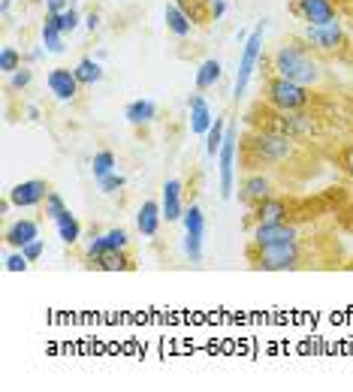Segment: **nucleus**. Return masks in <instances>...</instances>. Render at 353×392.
Here are the masks:
<instances>
[{
  "mask_svg": "<svg viewBox=\"0 0 353 392\" xmlns=\"http://www.w3.org/2000/svg\"><path fill=\"white\" fill-rule=\"evenodd\" d=\"M299 151V142L293 136L275 133V130H257L248 133V139L242 145V160L248 169L257 166H278V163L293 160Z\"/></svg>",
  "mask_w": 353,
  "mask_h": 392,
  "instance_id": "f257e3e1",
  "label": "nucleus"
},
{
  "mask_svg": "<svg viewBox=\"0 0 353 392\" xmlns=\"http://www.w3.org/2000/svg\"><path fill=\"white\" fill-rule=\"evenodd\" d=\"M272 70H275V76L299 81V85H305V88L320 85V79H323L320 63L311 58V52L299 49V45H281V49L272 54Z\"/></svg>",
  "mask_w": 353,
  "mask_h": 392,
  "instance_id": "f03ea898",
  "label": "nucleus"
},
{
  "mask_svg": "<svg viewBox=\"0 0 353 392\" xmlns=\"http://www.w3.org/2000/svg\"><path fill=\"white\" fill-rule=\"evenodd\" d=\"M251 262L262 272H290L302 266V242H284V244H269V248H251Z\"/></svg>",
  "mask_w": 353,
  "mask_h": 392,
  "instance_id": "7ed1b4c3",
  "label": "nucleus"
},
{
  "mask_svg": "<svg viewBox=\"0 0 353 392\" xmlns=\"http://www.w3.org/2000/svg\"><path fill=\"white\" fill-rule=\"evenodd\" d=\"M266 103L272 109H281V112H302L311 103V88L290 81L284 76H272L266 81Z\"/></svg>",
  "mask_w": 353,
  "mask_h": 392,
  "instance_id": "20e7f679",
  "label": "nucleus"
},
{
  "mask_svg": "<svg viewBox=\"0 0 353 392\" xmlns=\"http://www.w3.org/2000/svg\"><path fill=\"white\" fill-rule=\"evenodd\" d=\"M262 33H266V22H260L257 27L251 31V36L244 40L242 45V58H239V72H235V88H233V97L239 100L244 91H248V81L253 76L260 63V54H262Z\"/></svg>",
  "mask_w": 353,
  "mask_h": 392,
  "instance_id": "39448f33",
  "label": "nucleus"
},
{
  "mask_svg": "<svg viewBox=\"0 0 353 392\" xmlns=\"http://www.w3.org/2000/svg\"><path fill=\"white\" fill-rule=\"evenodd\" d=\"M185 253L190 257V262L203 260V239H205V214L199 205H190L185 212Z\"/></svg>",
  "mask_w": 353,
  "mask_h": 392,
  "instance_id": "423d86ee",
  "label": "nucleus"
},
{
  "mask_svg": "<svg viewBox=\"0 0 353 392\" xmlns=\"http://www.w3.org/2000/svg\"><path fill=\"white\" fill-rule=\"evenodd\" d=\"M302 40H305V45H311L317 52H335L344 42L341 22L332 18V22H326V24H305Z\"/></svg>",
  "mask_w": 353,
  "mask_h": 392,
  "instance_id": "0eeeda50",
  "label": "nucleus"
},
{
  "mask_svg": "<svg viewBox=\"0 0 353 392\" xmlns=\"http://www.w3.org/2000/svg\"><path fill=\"white\" fill-rule=\"evenodd\" d=\"M235 151H239V139H235V127L230 124L226 127V136H223V145H221V196L230 199L233 190H235Z\"/></svg>",
  "mask_w": 353,
  "mask_h": 392,
  "instance_id": "6e6552de",
  "label": "nucleus"
},
{
  "mask_svg": "<svg viewBox=\"0 0 353 392\" xmlns=\"http://www.w3.org/2000/svg\"><path fill=\"white\" fill-rule=\"evenodd\" d=\"M299 230L290 221H278V224H257L251 233V248H269V244H284V242H296Z\"/></svg>",
  "mask_w": 353,
  "mask_h": 392,
  "instance_id": "1a4fd4ad",
  "label": "nucleus"
},
{
  "mask_svg": "<svg viewBox=\"0 0 353 392\" xmlns=\"http://www.w3.org/2000/svg\"><path fill=\"white\" fill-rule=\"evenodd\" d=\"M127 248H130V235H127V230H121V226H115V230H106L88 242L85 262L103 257V253H112V251H127Z\"/></svg>",
  "mask_w": 353,
  "mask_h": 392,
  "instance_id": "9d476101",
  "label": "nucleus"
},
{
  "mask_svg": "<svg viewBox=\"0 0 353 392\" xmlns=\"http://www.w3.org/2000/svg\"><path fill=\"white\" fill-rule=\"evenodd\" d=\"M49 194H52L49 181L31 178V181H22V185H15L13 190H9V199H13L15 208H33V205H42Z\"/></svg>",
  "mask_w": 353,
  "mask_h": 392,
  "instance_id": "9b49d317",
  "label": "nucleus"
},
{
  "mask_svg": "<svg viewBox=\"0 0 353 392\" xmlns=\"http://www.w3.org/2000/svg\"><path fill=\"white\" fill-rule=\"evenodd\" d=\"M45 85H49V91L54 94V100H61V103H70V100H76V97H79L81 81L76 79V72H72V70L58 67V70H52V72H49Z\"/></svg>",
  "mask_w": 353,
  "mask_h": 392,
  "instance_id": "f8f14e48",
  "label": "nucleus"
},
{
  "mask_svg": "<svg viewBox=\"0 0 353 392\" xmlns=\"http://www.w3.org/2000/svg\"><path fill=\"white\" fill-rule=\"evenodd\" d=\"M272 190H275V185H272L269 175H262V172H251V175L242 181V187H239V199L248 208H253V205H260L262 199H269Z\"/></svg>",
  "mask_w": 353,
  "mask_h": 392,
  "instance_id": "ddd939ff",
  "label": "nucleus"
},
{
  "mask_svg": "<svg viewBox=\"0 0 353 392\" xmlns=\"http://www.w3.org/2000/svg\"><path fill=\"white\" fill-rule=\"evenodd\" d=\"M293 13L302 18L305 24H326L335 18V3L332 0H296Z\"/></svg>",
  "mask_w": 353,
  "mask_h": 392,
  "instance_id": "4468645a",
  "label": "nucleus"
},
{
  "mask_svg": "<svg viewBox=\"0 0 353 392\" xmlns=\"http://www.w3.org/2000/svg\"><path fill=\"white\" fill-rule=\"evenodd\" d=\"M287 214H290L287 199H281V196H269V199H262L260 205H253V217H251V224H253V226H257V224H278V221H287Z\"/></svg>",
  "mask_w": 353,
  "mask_h": 392,
  "instance_id": "2eb2a0df",
  "label": "nucleus"
},
{
  "mask_svg": "<svg viewBox=\"0 0 353 392\" xmlns=\"http://www.w3.org/2000/svg\"><path fill=\"white\" fill-rule=\"evenodd\" d=\"M187 109H190V130H194L196 136H205L208 130H212V124H214L212 109H208L205 97L203 94H190L187 97Z\"/></svg>",
  "mask_w": 353,
  "mask_h": 392,
  "instance_id": "dca6fc26",
  "label": "nucleus"
},
{
  "mask_svg": "<svg viewBox=\"0 0 353 392\" xmlns=\"http://www.w3.org/2000/svg\"><path fill=\"white\" fill-rule=\"evenodd\" d=\"M160 208H163V221H166V224H175V221L185 217V208H181V181L169 178L166 185H163Z\"/></svg>",
  "mask_w": 353,
  "mask_h": 392,
  "instance_id": "f3484780",
  "label": "nucleus"
},
{
  "mask_svg": "<svg viewBox=\"0 0 353 392\" xmlns=\"http://www.w3.org/2000/svg\"><path fill=\"white\" fill-rule=\"evenodd\" d=\"M160 224H163V208H160V203H142V208H139V214H136V230H139L145 239H154L157 235V230H160Z\"/></svg>",
  "mask_w": 353,
  "mask_h": 392,
  "instance_id": "a211bd4d",
  "label": "nucleus"
},
{
  "mask_svg": "<svg viewBox=\"0 0 353 392\" xmlns=\"http://www.w3.org/2000/svg\"><path fill=\"white\" fill-rule=\"evenodd\" d=\"M3 239H6V244H9V248L22 251L27 242L40 239V226H36V221H31V217H22V221H15L13 226H9Z\"/></svg>",
  "mask_w": 353,
  "mask_h": 392,
  "instance_id": "6ab92c4d",
  "label": "nucleus"
},
{
  "mask_svg": "<svg viewBox=\"0 0 353 392\" xmlns=\"http://www.w3.org/2000/svg\"><path fill=\"white\" fill-rule=\"evenodd\" d=\"M124 118L130 121L133 127H142V124H151L154 118H157V103L154 100H130L124 109Z\"/></svg>",
  "mask_w": 353,
  "mask_h": 392,
  "instance_id": "aec40b11",
  "label": "nucleus"
},
{
  "mask_svg": "<svg viewBox=\"0 0 353 392\" xmlns=\"http://www.w3.org/2000/svg\"><path fill=\"white\" fill-rule=\"evenodd\" d=\"M88 266L100 269V272H130V269H136V262L127 251H112V253H103V257H97V260H88Z\"/></svg>",
  "mask_w": 353,
  "mask_h": 392,
  "instance_id": "412c9836",
  "label": "nucleus"
},
{
  "mask_svg": "<svg viewBox=\"0 0 353 392\" xmlns=\"http://www.w3.org/2000/svg\"><path fill=\"white\" fill-rule=\"evenodd\" d=\"M42 45H45V52H52V54H61L63 49H67V45H63V36H67V33H63L61 31V27H58V18H54V15H49V13H45V22H42Z\"/></svg>",
  "mask_w": 353,
  "mask_h": 392,
  "instance_id": "4be33fe9",
  "label": "nucleus"
},
{
  "mask_svg": "<svg viewBox=\"0 0 353 392\" xmlns=\"http://www.w3.org/2000/svg\"><path fill=\"white\" fill-rule=\"evenodd\" d=\"M163 22H166V31L175 33L178 40H185V36L190 33V27H194V22H190L185 13H181L178 3H169V6H166V13H163Z\"/></svg>",
  "mask_w": 353,
  "mask_h": 392,
  "instance_id": "5701e85b",
  "label": "nucleus"
},
{
  "mask_svg": "<svg viewBox=\"0 0 353 392\" xmlns=\"http://www.w3.org/2000/svg\"><path fill=\"white\" fill-rule=\"evenodd\" d=\"M223 76V67H221V61H214V58H208L199 63V70H196V91H208V88H214L217 81H221Z\"/></svg>",
  "mask_w": 353,
  "mask_h": 392,
  "instance_id": "b1692460",
  "label": "nucleus"
},
{
  "mask_svg": "<svg viewBox=\"0 0 353 392\" xmlns=\"http://www.w3.org/2000/svg\"><path fill=\"white\" fill-rule=\"evenodd\" d=\"M54 226H58V239L63 244H76L81 239V224L76 221V214H72L70 208L58 217V221H54Z\"/></svg>",
  "mask_w": 353,
  "mask_h": 392,
  "instance_id": "393cba45",
  "label": "nucleus"
},
{
  "mask_svg": "<svg viewBox=\"0 0 353 392\" xmlns=\"http://www.w3.org/2000/svg\"><path fill=\"white\" fill-rule=\"evenodd\" d=\"M175 3L181 6V13H185L194 24H208V22H214L208 0H175Z\"/></svg>",
  "mask_w": 353,
  "mask_h": 392,
  "instance_id": "a878e982",
  "label": "nucleus"
},
{
  "mask_svg": "<svg viewBox=\"0 0 353 392\" xmlns=\"http://www.w3.org/2000/svg\"><path fill=\"white\" fill-rule=\"evenodd\" d=\"M72 72H76V79L81 81V85H94V81L103 79V67H100L94 58H81Z\"/></svg>",
  "mask_w": 353,
  "mask_h": 392,
  "instance_id": "bb28decb",
  "label": "nucleus"
},
{
  "mask_svg": "<svg viewBox=\"0 0 353 392\" xmlns=\"http://www.w3.org/2000/svg\"><path fill=\"white\" fill-rule=\"evenodd\" d=\"M118 169V157L112 151H97L94 154V160H91V172H94V178H106L109 172H115Z\"/></svg>",
  "mask_w": 353,
  "mask_h": 392,
  "instance_id": "cd10ccee",
  "label": "nucleus"
},
{
  "mask_svg": "<svg viewBox=\"0 0 353 392\" xmlns=\"http://www.w3.org/2000/svg\"><path fill=\"white\" fill-rule=\"evenodd\" d=\"M223 136H226V124L221 121V118H214L212 130L205 133V154L208 157H217L221 154V145H223Z\"/></svg>",
  "mask_w": 353,
  "mask_h": 392,
  "instance_id": "c85d7f7f",
  "label": "nucleus"
},
{
  "mask_svg": "<svg viewBox=\"0 0 353 392\" xmlns=\"http://www.w3.org/2000/svg\"><path fill=\"white\" fill-rule=\"evenodd\" d=\"M18 67H22V54H18L13 45H3V49H0V70H3L6 76H13Z\"/></svg>",
  "mask_w": 353,
  "mask_h": 392,
  "instance_id": "c756f323",
  "label": "nucleus"
},
{
  "mask_svg": "<svg viewBox=\"0 0 353 392\" xmlns=\"http://www.w3.org/2000/svg\"><path fill=\"white\" fill-rule=\"evenodd\" d=\"M97 185H100V190H103V194H118V190H121V187L127 185V178H124L121 172L115 169V172H109L106 178H100Z\"/></svg>",
  "mask_w": 353,
  "mask_h": 392,
  "instance_id": "7c9ffc66",
  "label": "nucleus"
},
{
  "mask_svg": "<svg viewBox=\"0 0 353 392\" xmlns=\"http://www.w3.org/2000/svg\"><path fill=\"white\" fill-rule=\"evenodd\" d=\"M63 212H67V203H63V199L52 190V194L45 196V217H49V221H58Z\"/></svg>",
  "mask_w": 353,
  "mask_h": 392,
  "instance_id": "2f4dec72",
  "label": "nucleus"
},
{
  "mask_svg": "<svg viewBox=\"0 0 353 392\" xmlns=\"http://www.w3.org/2000/svg\"><path fill=\"white\" fill-rule=\"evenodd\" d=\"M54 18H58V27H61L63 33H72V31H76V27H79V22H81V18H79V13H76V6L63 9V13H61V15H54Z\"/></svg>",
  "mask_w": 353,
  "mask_h": 392,
  "instance_id": "473e14b6",
  "label": "nucleus"
},
{
  "mask_svg": "<svg viewBox=\"0 0 353 392\" xmlns=\"http://www.w3.org/2000/svg\"><path fill=\"white\" fill-rule=\"evenodd\" d=\"M3 262H6V272H27V269H31V260H27L22 251L9 253V257H6Z\"/></svg>",
  "mask_w": 353,
  "mask_h": 392,
  "instance_id": "72a5a7b5",
  "label": "nucleus"
},
{
  "mask_svg": "<svg viewBox=\"0 0 353 392\" xmlns=\"http://www.w3.org/2000/svg\"><path fill=\"white\" fill-rule=\"evenodd\" d=\"M31 79H33L31 70H27V67H18V70L13 72V79H9V88H13V91H22V88L31 85Z\"/></svg>",
  "mask_w": 353,
  "mask_h": 392,
  "instance_id": "f704fd0d",
  "label": "nucleus"
},
{
  "mask_svg": "<svg viewBox=\"0 0 353 392\" xmlns=\"http://www.w3.org/2000/svg\"><path fill=\"white\" fill-rule=\"evenodd\" d=\"M22 253H24V257L31 260V262H36V260L42 257V239H33V242H27L24 248H22Z\"/></svg>",
  "mask_w": 353,
  "mask_h": 392,
  "instance_id": "c9c22d12",
  "label": "nucleus"
},
{
  "mask_svg": "<svg viewBox=\"0 0 353 392\" xmlns=\"http://www.w3.org/2000/svg\"><path fill=\"white\" fill-rule=\"evenodd\" d=\"M70 6H72L70 0H45V13L49 15H61L63 9H70Z\"/></svg>",
  "mask_w": 353,
  "mask_h": 392,
  "instance_id": "e433bc0d",
  "label": "nucleus"
},
{
  "mask_svg": "<svg viewBox=\"0 0 353 392\" xmlns=\"http://www.w3.org/2000/svg\"><path fill=\"white\" fill-rule=\"evenodd\" d=\"M208 6H212V18L217 22V18H223L226 13V0H208Z\"/></svg>",
  "mask_w": 353,
  "mask_h": 392,
  "instance_id": "4c0bfd02",
  "label": "nucleus"
},
{
  "mask_svg": "<svg viewBox=\"0 0 353 392\" xmlns=\"http://www.w3.org/2000/svg\"><path fill=\"white\" fill-rule=\"evenodd\" d=\"M85 24L91 27V31H97V27H100V15H97V13H91V15L85 18Z\"/></svg>",
  "mask_w": 353,
  "mask_h": 392,
  "instance_id": "58836bf2",
  "label": "nucleus"
},
{
  "mask_svg": "<svg viewBox=\"0 0 353 392\" xmlns=\"http://www.w3.org/2000/svg\"><path fill=\"white\" fill-rule=\"evenodd\" d=\"M9 6H13V0H0V15H9Z\"/></svg>",
  "mask_w": 353,
  "mask_h": 392,
  "instance_id": "ea45409f",
  "label": "nucleus"
}]
</instances>
